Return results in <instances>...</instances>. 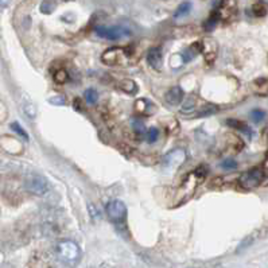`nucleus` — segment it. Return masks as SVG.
<instances>
[{
    "label": "nucleus",
    "mask_w": 268,
    "mask_h": 268,
    "mask_svg": "<svg viewBox=\"0 0 268 268\" xmlns=\"http://www.w3.org/2000/svg\"><path fill=\"white\" fill-rule=\"evenodd\" d=\"M11 129H12V131H15V132L18 135H21L22 138H25V139H26V140H29V134H27L26 131L22 128L21 125H19V124H18V123H12V124H11Z\"/></svg>",
    "instance_id": "obj_31"
},
{
    "label": "nucleus",
    "mask_w": 268,
    "mask_h": 268,
    "mask_svg": "<svg viewBox=\"0 0 268 268\" xmlns=\"http://www.w3.org/2000/svg\"><path fill=\"white\" fill-rule=\"evenodd\" d=\"M202 52V45L201 42H194V43H191L190 46L187 47V50L183 54V57H185L186 62H190L191 60H194V58Z\"/></svg>",
    "instance_id": "obj_14"
},
{
    "label": "nucleus",
    "mask_w": 268,
    "mask_h": 268,
    "mask_svg": "<svg viewBox=\"0 0 268 268\" xmlns=\"http://www.w3.org/2000/svg\"><path fill=\"white\" fill-rule=\"evenodd\" d=\"M96 34L104 39L118 41V39L128 38L131 35V31L121 26H97L96 27Z\"/></svg>",
    "instance_id": "obj_5"
},
{
    "label": "nucleus",
    "mask_w": 268,
    "mask_h": 268,
    "mask_svg": "<svg viewBox=\"0 0 268 268\" xmlns=\"http://www.w3.org/2000/svg\"><path fill=\"white\" fill-rule=\"evenodd\" d=\"M185 57L183 54H179V53H176L174 56H171L170 65L173 69H180V67L185 65Z\"/></svg>",
    "instance_id": "obj_22"
},
{
    "label": "nucleus",
    "mask_w": 268,
    "mask_h": 268,
    "mask_svg": "<svg viewBox=\"0 0 268 268\" xmlns=\"http://www.w3.org/2000/svg\"><path fill=\"white\" fill-rule=\"evenodd\" d=\"M263 1V4H268V0H262Z\"/></svg>",
    "instance_id": "obj_36"
},
{
    "label": "nucleus",
    "mask_w": 268,
    "mask_h": 268,
    "mask_svg": "<svg viewBox=\"0 0 268 268\" xmlns=\"http://www.w3.org/2000/svg\"><path fill=\"white\" fill-rule=\"evenodd\" d=\"M202 45V53H204V56H205V60L209 62H213L216 60L217 57V43L211 38H207V39H204L201 42Z\"/></svg>",
    "instance_id": "obj_11"
},
{
    "label": "nucleus",
    "mask_w": 268,
    "mask_h": 268,
    "mask_svg": "<svg viewBox=\"0 0 268 268\" xmlns=\"http://www.w3.org/2000/svg\"><path fill=\"white\" fill-rule=\"evenodd\" d=\"M218 111V107L214 105V104H205L198 112L196 114L197 118H205V116H211L214 115Z\"/></svg>",
    "instance_id": "obj_20"
},
{
    "label": "nucleus",
    "mask_w": 268,
    "mask_h": 268,
    "mask_svg": "<svg viewBox=\"0 0 268 268\" xmlns=\"http://www.w3.org/2000/svg\"><path fill=\"white\" fill-rule=\"evenodd\" d=\"M49 103L53 104V105H65L66 104V100L63 96L58 94V96H54V97L49 98Z\"/></svg>",
    "instance_id": "obj_32"
},
{
    "label": "nucleus",
    "mask_w": 268,
    "mask_h": 268,
    "mask_svg": "<svg viewBox=\"0 0 268 268\" xmlns=\"http://www.w3.org/2000/svg\"><path fill=\"white\" fill-rule=\"evenodd\" d=\"M264 118H266V114H264V111H262V109H253L252 112H251V119L255 123H260L262 120H264Z\"/></svg>",
    "instance_id": "obj_30"
},
{
    "label": "nucleus",
    "mask_w": 268,
    "mask_h": 268,
    "mask_svg": "<svg viewBox=\"0 0 268 268\" xmlns=\"http://www.w3.org/2000/svg\"><path fill=\"white\" fill-rule=\"evenodd\" d=\"M85 100L88 104H96L98 100V93L94 89H87L85 90Z\"/></svg>",
    "instance_id": "obj_26"
},
{
    "label": "nucleus",
    "mask_w": 268,
    "mask_h": 268,
    "mask_svg": "<svg viewBox=\"0 0 268 268\" xmlns=\"http://www.w3.org/2000/svg\"><path fill=\"white\" fill-rule=\"evenodd\" d=\"M67 78H69V76H67V72L65 69H60L54 74V81L57 84H65L67 81Z\"/></svg>",
    "instance_id": "obj_28"
},
{
    "label": "nucleus",
    "mask_w": 268,
    "mask_h": 268,
    "mask_svg": "<svg viewBox=\"0 0 268 268\" xmlns=\"http://www.w3.org/2000/svg\"><path fill=\"white\" fill-rule=\"evenodd\" d=\"M26 189L32 194L35 196H45L47 191H49V182H47L43 177H38V176H32L30 178L26 179Z\"/></svg>",
    "instance_id": "obj_8"
},
{
    "label": "nucleus",
    "mask_w": 268,
    "mask_h": 268,
    "mask_svg": "<svg viewBox=\"0 0 268 268\" xmlns=\"http://www.w3.org/2000/svg\"><path fill=\"white\" fill-rule=\"evenodd\" d=\"M165 100L166 103L170 104V105H179L183 100V90L179 87H173L166 93Z\"/></svg>",
    "instance_id": "obj_12"
},
{
    "label": "nucleus",
    "mask_w": 268,
    "mask_h": 268,
    "mask_svg": "<svg viewBox=\"0 0 268 268\" xmlns=\"http://www.w3.org/2000/svg\"><path fill=\"white\" fill-rule=\"evenodd\" d=\"M252 14L255 16H258V18H262L267 14V8H266V5L263 3H258V4H253L252 5Z\"/></svg>",
    "instance_id": "obj_27"
},
{
    "label": "nucleus",
    "mask_w": 268,
    "mask_h": 268,
    "mask_svg": "<svg viewBox=\"0 0 268 268\" xmlns=\"http://www.w3.org/2000/svg\"><path fill=\"white\" fill-rule=\"evenodd\" d=\"M151 108H152V105L146 98H139L135 101V111L139 115H149L151 112Z\"/></svg>",
    "instance_id": "obj_15"
},
{
    "label": "nucleus",
    "mask_w": 268,
    "mask_h": 268,
    "mask_svg": "<svg viewBox=\"0 0 268 268\" xmlns=\"http://www.w3.org/2000/svg\"><path fill=\"white\" fill-rule=\"evenodd\" d=\"M147 62L149 65L155 70L160 72L162 67H163V54H162V50L159 47H152L149 49V53H147Z\"/></svg>",
    "instance_id": "obj_10"
},
{
    "label": "nucleus",
    "mask_w": 268,
    "mask_h": 268,
    "mask_svg": "<svg viewBox=\"0 0 268 268\" xmlns=\"http://www.w3.org/2000/svg\"><path fill=\"white\" fill-rule=\"evenodd\" d=\"M191 11V3L190 1H183L177 7L176 12H174V19H180L186 16Z\"/></svg>",
    "instance_id": "obj_18"
},
{
    "label": "nucleus",
    "mask_w": 268,
    "mask_h": 268,
    "mask_svg": "<svg viewBox=\"0 0 268 268\" xmlns=\"http://www.w3.org/2000/svg\"><path fill=\"white\" fill-rule=\"evenodd\" d=\"M204 170L202 169H197V170L191 171L186 176L185 180L182 182V185L178 187V191H177L176 201H178L177 205L179 204H183V202L189 201L193 194L196 193V189L198 187V185L204 180Z\"/></svg>",
    "instance_id": "obj_1"
},
{
    "label": "nucleus",
    "mask_w": 268,
    "mask_h": 268,
    "mask_svg": "<svg viewBox=\"0 0 268 268\" xmlns=\"http://www.w3.org/2000/svg\"><path fill=\"white\" fill-rule=\"evenodd\" d=\"M227 123L228 125H231V127H233V128H236L238 131H240L241 134L247 135L248 138H251V136H252V129H251V127H249L247 123L241 121V120L229 119Z\"/></svg>",
    "instance_id": "obj_13"
},
{
    "label": "nucleus",
    "mask_w": 268,
    "mask_h": 268,
    "mask_svg": "<svg viewBox=\"0 0 268 268\" xmlns=\"http://www.w3.org/2000/svg\"><path fill=\"white\" fill-rule=\"evenodd\" d=\"M11 0H0V7H7V5L10 4Z\"/></svg>",
    "instance_id": "obj_35"
},
{
    "label": "nucleus",
    "mask_w": 268,
    "mask_h": 268,
    "mask_svg": "<svg viewBox=\"0 0 268 268\" xmlns=\"http://www.w3.org/2000/svg\"><path fill=\"white\" fill-rule=\"evenodd\" d=\"M264 178H266V173H264L263 169L260 167H253L251 170L242 173L240 176V186L242 189H247V190H251V189H255V187H259L264 182Z\"/></svg>",
    "instance_id": "obj_3"
},
{
    "label": "nucleus",
    "mask_w": 268,
    "mask_h": 268,
    "mask_svg": "<svg viewBox=\"0 0 268 268\" xmlns=\"http://www.w3.org/2000/svg\"><path fill=\"white\" fill-rule=\"evenodd\" d=\"M119 87L121 90L128 93V94H135L138 92V85H136L134 80H123V81H120Z\"/></svg>",
    "instance_id": "obj_17"
},
{
    "label": "nucleus",
    "mask_w": 268,
    "mask_h": 268,
    "mask_svg": "<svg viewBox=\"0 0 268 268\" xmlns=\"http://www.w3.org/2000/svg\"><path fill=\"white\" fill-rule=\"evenodd\" d=\"M146 140H147V143L149 145H152L155 143L158 138H159V129L156 128V127H151V128L147 129V132H146Z\"/></svg>",
    "instance_id": "obj_23"
},
{
    "label": "nucleus",
    "mask_w": 268,
    "mask_h": 268,
    "mask_svg": "<svg viewBox=\"0 0 268 268\" xmlns=\"http://www.w3.org/2000/svg\"><path fill=\"white\" fill-rule=\"evenodd\" d=\"M218 21H220V16H218V14H217L216 11L214 12H211V15L209 16L207 19V22L204 23V27H205V30L207 31H213L214 29H216L217 23H218Z\"/></svg>",
    "instance_id": "obj_21"
},
{
    "label": "nucleus",
    "mask_w": 268,
    "mask_h": 268,
    "mask_svg": "<svg viewBox=\"0 0 268 268\" xmlns=\"http://www.w3.org/2000/svg\"><path fill=\"white\" fill-rule=\"evenodd\" d=\"M196 107H197V98L190 96V97L186 98L185 103L182 104V107H180V112L185 115L194 114V112H196Z\"/></svg>",
    "instance_id": "obj_16"
},
{
    "label": "nucleus",
    "mask_w": 268,
    "mask_h": 268,
    "mask_svg": "<svg viewBox=\"0 0 268 268\" xmlns=\"http://www.w3.org/2000/svg\"><path fill=\"white\" fill-rule=\"evenodd\" d=\"M107 216L115 225H123L127 218V207L123 201L120 200H114L105 207Z\"/></svg>",
    "instance_id": "obj_4"
},
{
    "label": "nucleus",
    "mask_w": 268,
    "mask_h": 268,
    "mask_svg": "<svg viewBox=\"0 0 268 268\" xmlns=\"http://www.w3.org/2000/svg\"><path fill=\"white\" fill-rule=\"evenodd\" d=\"M89 213H90V216L93 217V218H100V213H97V209H96V208L93 207V205H89Z\"/></svg>",
    "instance_id": "obj_34"
},
{
    "label": "nucleus",
    "mask_w": 268,
    "mask_h": 268,
    "mask_svg": "<svg viewBox=\"0 0 268 268\" xmlns=\"http://www.w3.org/2000/svg\"><path fill=\"white\" fill-rule=\"evenodd\" d=\"M25 111H26V114L29 115V118H35V108H34L32 105H26V107H25Z\"/></svg>",
    "instance_id": "obj_33"
},
{
    "label": "nucleus",
    "mask_w": 268,
    "mask_h": 268,
    "mask_svg": "<svg viewBox=\"0 0 268 268\" xmlns=\"http://www.w3.org/2000/svg\"><path fill=\"white\" fill-rule=\"evenodd\" d=\"M128 57L129 52H127L125 49L114 47V49L105 50L101 56V60L107 65H123L128 60Z\"/></svg>",
    "instance_id": "obj_7"
},
{
    "label": "nucleus",
    "mask_w": 268,
    "mask_h": 268,
    "mask_svg": "<svg viewBox=\"0 0 268 268\" xmlns=\"http://www.w3.org/2000/svg\"><path fill=\"white\" fill-rule=\"evenodd\" d=\"M56 1L54 0H45V1H42L41 4V11L43 14H52L53 11L56 10Z\"/></svg>",
    "instance_id": "obj_25"
},
{
    "label": "nucleus",
    "mask_w": 268,
    "mask_h": 268,
    "mask_svg": "<svg viewBox=\"0 0 268 268\" xmlns=\"http://www.w3.org/2000/svg\"><path fill=\"white\" fill-rule=\"evenodd\" d=\"M253 89L258 94L262 96H267L268 94V78H262L253 83Z\"/></svg>",
    "instance_id": "obj_19"
},
{
    "label": "nucleus",
    "mask_w": 268,
    "mask_h": 268,
    "mask_svg": "<svg viewBox=\"0 0 268 268\" xmlns=\"http://www.w3.org/2000/svg\"><path fill=\"white\" fill-rule=\"evenodd\" d=\"M216 12L220 16V19L228 21V19H231V18L236 15V12H238V1L236 0H221Z\"/></svg>",
    "instance_id": "obj_9"
},
{
    "label": "nucleus",
    "mask_w": 268,
    "mask_h": 268,
    "mask_svg": "<svg viewBox=\"0 0 268 268\" xmlns=\"http://www.w3.org/2000/svg\"><path fill=\"white\" fill-rule=\"evenodd\" d=\"M131 125H132V129H134L135 132H136L138 135H146V132H147L145 123H143L142 120L132 119V121H131Z\"/></svg>",
    "instance_id": "obj_24"
},
{
    "label": "nucleus",
    "mask_w": 268,
    "mask_h": 268,
    "mask_svg": "<svg viewBox=\"0 0 268 268\" xmlns=\"http://www.w3.org/2000/svg\"><path fill=\"white\" fill-rule=\"evenodd\" d=\"M221 167L224 170H235L238 167V162L233 158H227L221 162Z\"/></svg>",
    "instance_id": "obj_29"
},
{
    "label": "nucleus",
    "mask_w": 268,
    "mask_h": 268,
    "mask_svg": "<svg viewBox=\"0 0 268 268\" xmlns=\"http://www.w3.org/2000/svg\"><path fill=\"white\" fill-rule=\"evenodd\" d=\"M57 256L63 263L74 264L81 258V249L77 245V242L72 240H63L57 244Z\"/></svg>",
    "instance_id": "obj_2"
},
{
    "label": "nucleus",
    "mask_w": 268,
    "mask_h": 268,
    "mask_svg": "<svg viewBox=\"0 0 268 268\" xmlns=\"http://www.w3.org/2000/svg\"><path fill=\"white\" fill-rule=\"evenodd\" d=\"M186 151L183 149H174L169 151L167 154L163 156L162 159V163L165 166L166 169L169 170H178L180 166L183 165L186 162Z\"/></svg>",
    "instance_id": "obj_6"
}]
</instances>
